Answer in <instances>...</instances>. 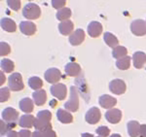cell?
Returning a JSON list of instances; mask_svg holds the SVG:
<instances>
[{
	"label": "cell",
	"instance_id": "1",
	"mask_svg": "<svg viewBox=\"0 0 146 137\" xmlns=\"http://www.w3.org/2000/svg\"><path fill=\"white\" fill-rule=\"evenodd\" d=\"M23 15L28 20H36L41 16V9L35 3H27L23 9Z\"/></svg>",
	"mask_w": 146,
	"mask_h": 137
},
{
	"label": "cell",
	"instance_id": "2",
	"mask_svg": "<svg viewBox=\"0 0 146 137\" xmlns=\"http://www.w3.org/2000/svg\"><path fill=\"white\" fill-rule=\"evenodd\" d=\"M64 108L69 112H76L79 109V96L78 91L75 87H70V98L65 102Z\"/></svg>",
	"mask_w": 146,
	"mask_h": 137
},
{
	"label": "cell",
	"instance_id": "3",
	"mask_svg": "<svg viewBox=\"0 0 146 137\" xmlns=\"http://www.w3.org/2000/svg\"><path fill=\"white\" fill-rule=\"evenodd\" d=\"M9 89L13 91H20L25 89V85L23 82V77L20 73H13L8 78Z\"/></svg>",
	"mask_w": 146,
	"mask_h": 137
},
{
	"label": "cell",
	"instance_id": "4",
	"mask_svg": "<svg viewBox=\"0 0 146 137\" xmlns=\"http://www.w3.org/2000/svg\"><path fill=\"white\" fill-rule=\"evenodd\" d=\"M19 119V112L12 107L5 108L2 112V120L7 124H14Z\"/></svg>",
	"mask_w": 146,
	"mask_h": 137
},
{
	"label": "cell",
	"instance_id": "5",
	"mask_svg": "<svg viewBox=\"0 0 146 137\" xmlns=\"http://www.w3.org/2000/svg\"><path fill=\"white\" fill-rule=\"evenodd\" d=\"M131 31L135 36L146 35V22L143 20H135L131 23Z\"/></svg>",
	"mask_w": 146,
	"mask_h": 137
},
{
	"label": "cell",
	"instance_id": "6",
	"mask_svg": "<svg viewBox=\"0 0 146 137\" xmlns=\"http://www.w3.org/2000/svg\"><path fill=\"white\" fill-rule=\"evenodd\" d=\"M50 91L52 95L58 98V100H63L66 97L67 94V89L64 84H56L53 85L50 89Z\"/></svg>",
	"mask_w": 146,
	"mask_h": 137
},
{
	"label": "cell",
	"instance_id": "7",
	"mask_svg": "<svg viewBox=\"0 0 146 137\" xmlns=\"http://www.w3.org/2000/svg\"><path fill=\"white\" fill-rule=\"evenodd\" d=\"M101 118V113L100 110L98 107H92L90 108L86 113L85 116V120L88 124H96L100 122Z\"/></svg>",
	"mask_w": 146,
	"mask_h": 137
},
{
	"label": "cell",
	"instance_id": "8",
	"mask_svg": "<svg viewBox=\"0 0 146 137\" xmlns=\"http://www.w3.org/2000/svg\"><path fill=\"white\" fill-rule=\"evenodd\" d=\"M109 89L112 93L120 95V94L125 93L127 89V86L125 84V82L121 79H115L112 80L109 84Z\"/></svg>",
	"mask_w": 146,
	"mask_h": 137
},
{
	"label": "cell",
	"instance_id": "9",
	"mask_svg": "<svg viewBox=\"0 0 146 137\" xmlns=\"http://www.w3.org/2000/svg\"><path fill=\"white\" fill-rule=\"evenodd\" d=\"M44 77H45L46 81L50 84H58V82L62 78V73H60V70L58 68H49L48 70H46L45 74H44Z\"/></svg>",
	"mask_w": 146,
	"mask_h": 137
},
{
	"label": "cell",
	"instance_id": "10",
	"mask_svg": "<svg viewBox=\"0 0 146 137\" xmlns=\"http://www.w3.org/2000/svg\"><path fill=\"white\" fill-rule=\"evenodd\" d=\"M98 102H100V106L104 109H112L115 105L117 104V100L115 97L110 96L108 94H102L98 98Z\"/></svg>",
	"mask_w": 146,
	"mask_h": 137
},
{
	"label": "cell",
	"instance_id": "11",
	"mask_svg": "<svg viewBox=\"0 0 146 137\" xmlns=\"http://www.w3.org/2000/svg\"><path fill=\"white\" fill-rule=\"evenodd\" d=\"M85 40V32L83 29L81 28H78L76 29L74 32L72 33L69 36V43L72 45V46H79L84 42Z\"/></svg>",
	"mask_w": 146,
	"mask_h": 137
},
{
	"label": "cell",
	"instance_id": "12",
	"mask_svg": "<svg viewBox=\"0 0 146 137\" xmlns=\"http://www.w3.org/2000/svg\"><path fill=\"white\" fill-rule=\"evenodd\" d=\"M105 119L110 124H119L122 119V112L119 109H110L105 113Z\"/></svg>",
	"mask_w": 146,
	"mask_h": 137
},
{
	"label": "cell",
	"instance_id": "13",
	"mask_svg": "<svg viewBox=\"0 0 146 137\" xmlns=\"http://www.w3.org/2000/svg\"><path fill=\"white\" fill-rule=\"evenodd\" d=\"M87 31L92 38H96L102 33V25L98 22H91L88 25Z\"/></svg>",
	"mask_w": 146,
	"mask_h": 137
},
{
	"label": "cell",
	"instance_id": "14",
	"mask_svg": "<svg viewBox=\"0 0 146 137\" xmlns=\"http://www.w3.org/2000/svg\"><path fill=\"white\" fill-rule=\"evenodd\" d=\"M36 29V25L32 22L25 21V22H22L20 23V30L27 36H31V35L35 34Z\"/></svg>",
	"mask_w": 146,
	"mask_h": 137
},
{
	"label": "cell",
	"instance_id": "15",
	"mask_svg": "<svg viewBox=\"0 0 146 137\" xmlns=\"http://www.w3.org/2000/svg\"><path fill=\"white\" fill-rule=\"evenodd\" d=\"M133 66L136 69H140L146 63V54L143 52H135L133 55Z\"/></svg>",
	"mask_w": 146,
	"mask_h": 137
},
{
	"label": "cell",
	"instance_id": "16",
	"mask_svg": "<svg viewBox=\"0 0 146 137\" xmlns=\"http://www.w3.org/2000/svg\"><path fill=\"white\" fill-rule=\"evenodd\" d=\"M73 28H74V24L70 20L64 21V22H60V23L58 24V31L60 32V34L67 36V35H71Z\"/></svg>",
	"mask_w": 146,
	"mask_h": 137
},
{
	"label": "cell",
	"instance_id": "17",
	"mask_svg": "<svg viewBox=\"0 0 146 137\" xmlns=\"http://www.w3.org/2000/svg\"><path fill=\"white\" fill-rule=\"evenodd\" d=\"M65 73L70 77H76L81 73V67L76 62H69L64 67Z\"/></svg>",
	"mask_w": 146,
	"mask_h": 137
},
{
	"label": "cell",
	"instance_id": "18",
	"mask_svg": "<svg viewBox=\"0 0 146 137\" xmlns=\"http://www.w3.org/2000/svg\"><path fill=\"white\" fill-rule=\"evenodd\" d=\"M35 118L31 114H25L23 115L19 120V126L21 127H27V128H30V127L34 126Z\"/></svg>",
	"mask_w": 146,
	"mask_h": 137
},
{
	"label": "cell",
	"instance_id": "19",
	"mask_svg": "<svg viewBox=\"0 0 146 137\" xmlns=\"http://www.w3.org/2000/svg\"><path fill=\"white\" fill-rule=\"evenodd\" d=\"M32 97L37 106H42L46 103L47 100V93L44 89H39V91H35L32 93Z\"/></svg>",
	"mask_w": 146,
	"mask_h": 137
},
{
	"label": "cell",
	"instance_id": "20",
	"mask_svg": "<svg viewBox=\"0 0 146 137\" xmlns=\"http://www.w3.org/2000/svg\"><path fill=\"white\" fill-rule=\"evenodd\" d=\"M19 107H20V109L22 110L23 112L31 113L34 109L33 101L28 97L23 98V99H21L20 102H19Z\"/></svg>",
	"mask_w": 146,
	"mask_h": 137
},
{
	"label": "cell",
	"instance_id": "21",
	"mask_svg": "<svg viewBox=\"0 0 146 137\" xmlns=\"http://www.w3.org/2000/svg\"><path fill=\"white\" fill-rule=\"evenodd\" d=\"M139 122L136 121H129L127 124V128H128V133L131 137H137L139 136V130H140Z\"/></svg>",
	"mask_w": 146,
	"mask_h": 137
},
{
	"label": "cell",
	"instance_id": "22",
	"mask_svg": "<svg viewBox=\"0 0 146 137\" xmlns=\"http://www.w3.org/2000/svg\"><path fill=\"white\" fill-rule=\"evenodd\" d=\"M56 118L62 124H71L73 122V116L69 112H67V111L63 109L58 110V112H56Z\"/></svg>",
	"mask_w": 146,
	"mask_h": 137
},
{
	"label": "cell",
	"instance_id": "23",
	"mask_svg": "<svg viewBox=\"0 0 146 137\" xmlns=\"http://www.w3.org/2000/svg\"><path fill=\"white\" fill-rule=\"evenodd\" d=\"M1 27L3 30L7 32H15L17 29V25L16 23L14 22L12 19L9 18H3L1 19Z\"/></svg>",
	"mask_w": 146,
	"mask_h": 137
},
{
	"label": "cell",
	"instance_id": "24",
	"mask_svg": "<svg viewBox=\"0 0 146 137\" xmlns=\"http://www.w3.org/2000/svg\"><path fill=\"white\" fill-rule=\"evenodd\" d=\"M34 127L36 128V130L43 132L45 130H48V129H52V124H51V122L36 118L34 122Z\"/></svg>",
	"mask_w": 146,
	"mask_h": 137
},
{
	"label": "cell",
	"instance_id": "25",
	"mask_svg": "<svg viewBox=\"0 0 146 137\" xmlns=\"http://www.w3.org/2000/svg\"><path fill=\"white\" fill-rule=\"evenodd\" d=\"M103 39H104V42L106 43V45L110 48H116L118 47V44H119V40L115 36L114 34L110 32H105L104 35H103Z\"/></svg>",
	"mask_w": 146,
	"mask_h": 137
},
{
	"label": "cell",
	"instance_id": "26",
	"mask_svg": "<svg viewBox=\"0 0 146 137\" xmlns=\"http://www.w3.org/2000/svg\"><path fill=\"white\" fill-rule=\"evenodd\" d=\"M131 56H125V58H120L116 61V66L120 70H128L131 66Z\"/></svg>",
	"mask_w": 146,
	"mask_h": 137
},
{
	"label": "cell",
	"instance_id": "27",
	"mask_svg": "<svg viewBox=\"0 0 146 137\" xmlns=\"http://www.w3.org/2000/svg\"><path fill=\"white\" fill-rule=\"evenodd\" d=\"M28 85L34 91H39L43 87V81L39 77H30L28 79Z\"/></svg>",
	"mask_w": 146,
	"mask_h": 137
},
{
	"label": "cell",
	"instance_id": "28",
	"mask_svg": "<svg viewBox=\"0 0 146 137\" xmlns=\"http://www.w3.org/2000/svg\"><path fill=\"white\" fill-rule=\"evenodd\" d=\"M71 10L69 8H62L60 10L58 11L56 13V19L60 22H64V21H67L68 19L71 17Z\"/></svg>",
	"mask_w": 146,
	"mask_h": 137
},
{
	"label": "cell",
	"instance_id": "29",
	"mask_svg": "<svg viewBox=\"0 0 146 137\" xmlns=\"http://www.w3.org/2000/svg\"><path fill=\"white\" fill-rule=\"evenodd\" d=\"M127 54H128V50L125 48L124 46H118V47H116V48L113 49V51H112L113 58H118V60L127 56Z\"/></svg>",
	"mask_w": 146,
	"mask_h": 137
},
{
	"label": "cell",
	"instance_id": "30",
	"mask_svg": "<svg viewBox=\"0 0 146 137\" xmlns=\"http://www.w3.org/2000/svg\"><path fill=\"white\" fill-rule=\"evenodd\" d=\"M14 68H15V64L11 60L8 58H3L1 60V69L6 73H11L14 71Z\"/></svg>",
	"mask_w": 146,
	"mask_h": 137
},
{
	"label": "cell",
	"instance_id": "31",
	"mask_svg": "<svg viewBox=\"0 0 146 137\" xmlns=\"http://www.w3.org/2000/svg\"><path fill=\"white\" fill-rule=\"evenodd\" d=\"M16 124H7L6 122H4L3 120H1V135H4L5 133L8 134V132L11 131L12 128L16 126Z\"/></svg>",
	"mask_w": 146,
	"mask_h": 137
},
{
	"label": "cell",
	"instance_id": "32",
	"mask_svg": "<svg viewBox=\"0 0 146 137\" xmlns=\"http://www.w3.org/2000/svg\"><path fill=\"white\" fill-rule=\"evenodd\" d=\"M10 53H11L10 45L5 43V42H1V43H0V56H8Z\"/></svg>",
	"mask_w": 146,
	"mask_h": 137
},
{
	"label": "cell",
	"instance_id": "33",
	"mask_svg": "<svg viewBox=\"0 0 146 137\" xmlns=\"http://www.w3.org/2000/svg\"><path fill=\"white\" fill-rule=\"evenodd\" d=\"M37 118H38V119H42V120H45V121L51 122L52 113L48 110H41L37 113Z\"/></svg>",
	"mask_w": 146,
	"mask_h": 137
},
{
	"label": "cell",
	"instance_id": "34",
	"mask_svg": "<svg viewBox=\"0 0 146 137\" xmlns=\"http://www.w3.org/2000/svg\"><path fill=\"white\" fill-rule=\"evenodd\" d=\"M10 98V89L9 88H2L0 89V101L5 102Z\"/></svg>",
	"mask_w": 146,
	"mask_h": 137
},
{
	"label": "cell",
	"instance_id": "35",
	"mask_svg": "<svg viewBox=\"0 0 146 137\" xmlns=\"http://www.w3.org/2000/svg\"><path fill=\"white\" fill-rule=\"evenodd\" d=\"M96 132L98 135H100V137H108V135L110 134V129L107 126H100L96 129Z\"/></svg>",
	"mask_w": 146,
	"mask_h": 137
},
{
	"label": "cell",
	"instance_id": "36",
	"mask_svg": "<svg viewBox=\"0 0 146 137\" xmlns=\"http://www.w3.org/2000/svg\"><path fill=\"white\" fill-rule=\"evenodd\" d=\"M7 4H8V6L14 11H19L21 9L20 0H7Z\"/></svg>",
	"mask_w": 146,
	"mask_h": 137
},
{
	"label": "cell",
	"instance_id": "37",
	"mask_svg": "<svg viewBox=\"0 0 146 137\" xmlns=\"http://www.w3.org/2000/svg\"><path fill=\"white\" fill-rule=\"evenodd\" d=\"M65 4H66V1H65V0H53V1H52V5H53V7L56 9H58V10H60V9L64 8Z\"/></svg>",
	"mask_w": 146,
	"mask_h": 137
},
{
	"label": "cell",
	"instance_id": "38",
	"mask_svg": "<svg viewBox=\"0 0 146 137\" xmlns=\"http://www.w3.org/2000/svg\"><path fill=\"white\" fill-rule=\"evenodd\" d=\"M19 135L20 137H32V133L28 129H22L19 131Z\"/></svg>",
	"mask_w": 146,
	"mask_h": 137
},
{
	"label": "cell",
	"instance_id": "39",
	"mask_svg": "<svg viewBox=\"0 0 146 137\" xmlns=\"http://www.w3.org/2000/svg\"><path fill=\"white\" fill-rule=\"evenodd\" d=\"M42 134H43V137H56V133L53 129H48V130L43 131Z\"/></svg>",
	"mask_w": 146,
	"mask_h": 137
},
{
	"label": "cell",
	"instance_id": "40",
	"mask_svg": "<svg viewBox=\"0 0 146 137\" xmlns=\"http://www.w3.org/2000/svg\"><path fill=\"white\" fill-rule=\"evenodd\" d=\"M139 137H146V124H141L140 126Z\"/></svg>",
	"mask_w": 146,
	"mask_h": 137
},
{
	"label": "cell",
	"instance_id": "41",
	"mask_svg": "<svg viewBox=\"0 0 146 137\" xmlns=\"http://www.w3.org/2000/svg\"><path fill=\"white\" fill-rule=\"evenodd\" d=\"M8 137H20V135H19V132L15 131V130H11L8 132Z\"/></svg>",
	"mask_w": 146,
	"mask_h": 137
},
{
	"label": "cell",
	"instance_id": "42",
	"mask_svg": "<svg viewBox=\"0 0 146 137\" xmlns=\"http://www.w3.org/2000/svg\"><path fill=\"white\" fill-rule=\"evenodd\" d=\"M32 137H43V134H42L41 131L36 130V131L32 132Z\"/></svg>",
	"mask_w": 146,
	"mask_h": 137
},
{
	"label": "cell",
	"instance_id": "43",
	"mask_svg": "<svg viewBox=\"0 0 146 137\" xmlns=\"http://www.w3.org/2000/svg\"><path fill=\"white\" fill-rule=\"evenodd\" d=\"M82 137H95L93 134L91 133H88V132H85V133H82ZM98 137H100V136H98Z\"/></svg>",
	"mask_w": 146,
	"mask_h": 137
},
{
	"label": "cell",
	"instance_id": "44",
	"mask_svg": "<svg viewBox=\"0 0 146 137\" xmlns=\"http://www.w3.org/2000/svg\"><path fill=\"white\" fill-rule=\"evenodd\" d=\"M0 75H1V82H0V85H3V83L5 82V77H4V73L0 72Z\"/></svg>",
	"mask_w": 146,
	"mask_h": 137
},
{
	"label": "cell",
	"instance_id": "45",
	"mask_svg": "<svg viewBox=\"0 0 146 137\" xmlns=\"http://www.w3.org/2000/svg\"><path fill=\"white\" fill-rule=\"evenodd\" d=\"M50 106L51 107H56V100H55V99H53V100H51L50 101Z\"/></svg>",
	"mask_w": 146,
	"mask_h": 137
},
{
	"label": "cell",
	"instance_id": "46",
	"mask_svg": "<svg viewBox=\"0 0 146 137\" xmlns=\"http://www.w3.org/2000/svg\"><path fill=\"white\" fill-rule=\"evenodd\" d=\"M110 137H122V136L120 135L119 133H114V134H112V135L110 136Z\"/></svg>",
	"mask_w": 146,
	"mask_h": 137
}]
</instances>
